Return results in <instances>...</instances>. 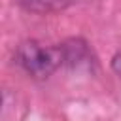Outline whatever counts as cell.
<instances>
[{
  "instance_id": "obj_1",
  "label": "cell",
  "mask_w": 121,
  "mask_h": 121,
  "mask_svg": "<svg viewBox=\"0 0 121 121\" xmlns=\"http://www.w3.org/2000/svg\"><path fill=\"white\" fill-rule=\"evenodd\" d=\"M15 62L32 78L45 79L60 64H64L60 45H43L36 40L19 43L15 51Z\"/></svg>"
},
{
  "instance_id": "obj_2",
  "label": "cell",
  "mask_w": 121,
  "mask_h": 121,
  "mask_svg": "<svg viewBox=\"0 0 121 121\" xmlns=\"http://www.w3.org/2000/svg\"><path fill=\"white\" fill-rule=\"evenodd\" d=\"M62 59H64V64L72 70H78V68H83V66H89L91 64V51H89V45L85 40L81 38H70L66 40L62 45Z\"/></svg>"
},
{
  "instance_id": "obj_3",
  "label": "cell",
  "mask_w": 121,
  "mask_h": 121,
  "mask_svg": "<svg viewBox=\"0 0 121 121\" xmlns=\"http://www.w3.org/2000/svg\"><path fill=\"white\" fill-rule=\"evenodd\" d=\"M23 9L32 13H57L64 11L74 0H15Z\"/></svg>"
},
{
  "instance_id": "obj_4",
  "label": "cell",
  "mask_w": 121,
  "mask_h": 121,
  "mask_svg": "<svg viewBox=\"0 0 121 121\" xmlns=\"http://www.w3.org/2000/svg\"><path fill=\"white\" fill-rule=\"evenodd\" d=\"M112 70L121 78V47L115 51V55L112 57Z\"/></svg>"
}]
</instances>
